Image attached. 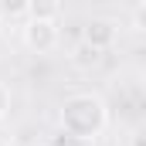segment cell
<instances>
[{
    "label": "cell",
    "mask_w": 146,
    "mask_h": 146,
    "mask_svg": "<svg viewBox=\"0 0 146 146\" xmlns=\"http://www.w3.org/2000/svg\"><path fill=\"white\" fill-rule=\"evenodd\" d=\"M7 115H10V88L0 82V122H3Z\"/></svg>",
    "instance_id": "6"
},
{
    "label": "cell",
    "mask_w": 146,
    "mask_h": 146,
    "mask_svg": "<svg viewBox=\"0 0 146 146\" xmlns=\"http://www.w3.org/2000/svg\"><path fill=\"white\" fill-rule=\"evenodd\" d=\"M61 41V31H58V21H27L24 24V44L37 51V54H48L54 51Z\"/></svg>",
    "instance_id": "2"
},
{
    "label": "cell",
    "mask_w": 146,
    "mask_h": 146,
    "mask_svg": "<svg viewBox=\"0 0 146 146\" xmlns=\"http://www.w3.org/2000/svg\"><path fill=\"white\" fill-rule=\"evenodd\" d=\"M133 31H136V34H143V7H136V10H133Z\"/></svg>",
    "instance_id": "8"
},
{
    "label": "cell",
    "mask_w": 146,
    "mask_h": 146,
    "mask_svg": "<svg viewBox=\"0 0 146 146\" xmlns=\"http://www.w3.org/2000/svg\"><path fill=\"white\" fill-rule=\"evenodd\" d=\"M115 37H119V24L109 21V17H95V21H88V24H85L82 41H85V44H92V48H99V51H109L112 44H115Z\"/></svg>",
    "instance_id": "3"
},
{
    "label": "cell",
    "mask_w": 146,
    "mask_h": 146,
    "mask_svg": "<svg viewBox=\"0 0 146 146\" xmlns=\"http://www.w3.org/2000/svg\"><path fill=\"white\" fill-rule=\"evenodd\" d=\"M27 21H58L61 17V0H24Z\"/></svg>",
    "instance_id": "5"
},
{
    "label": "cell",
    "mask_w": 146,
    "mask_h": 146,
    "mask_svg": "<svg viewBox=\"0 0 146 146\" xmlns=\"http://www.w3.org/2000/svg\"><path fill=\"white\" fill-rule=\"evenodd\" d=\"M68 58H72V65L78 68V72H92V68H99V65H102V51H99V48H92V44H85V41H78V44H75Z\"/></svg>",
    "instance_id": "4"
},
{
    "label": "cell",
    "mask_w": 146,
    "mask_h": 146,
    "mask_svg": "<svg viewBox=\"0 0 146 146\" xmlns=\"http://www.w3.org/2000/svg\"><path fill=\"white\" fill-rule=\"evenodd\" d=\"M58 122H61V129L72 139L88 143V139H95V136L106 133V126H109V106L95 92H78V95H68L61 102Z\"/></svg>",
    "instance_id": "1"
},
{
    "label": "cell",
    "mask_w": 146,
    "mask_h": 146,
    "mask_svg": "<svg viewBox=\"0 0 146 146\" xmlns=\"http://www.w3.org/2000/svg\"><path fill=\"white\" fill-rule=\"evenodd\" d=\"M3 14H24V0H0V17Z\"/></svg>",
    "instance_id": "7"
}]
</instances>
